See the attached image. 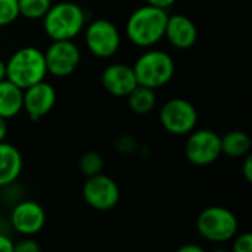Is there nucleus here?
Masks as SVG:
<instances>
[{
	"instance_id": "obj_1",
	"label": "nucleus",
	"mask_w": 252,
	"mask_h": 252,
	"mask_svg": "<svg viewBox=\"0 0 252 252\" xmlns=\"http://www.w3.org/2000/svg\"><path fill=\"white\" fill-rule=\"evenodd\" d=\"M167 19L168 10L143 4L128 15L126 22V37L137 47H154L164 38Z\"/></svg>"
},
{
	"instance_id": "obj_2",
	"label": "nucleus",
	"mask_w": 252,
	"mask_h": 252,
	"mask_svg": "<svg viewBox=\"0 0 252 252\" xmlns=\"http://www.w3.org/2000/svg\"><path fill=\"white\" fill-rule=\"evenodd\" d=\"M41 22L44 34L52 41L74 40L86 27V12L72 0H59L52 3Z\"/></svg>"
},
{
	"instance_id": "obj_3",
	"label": "nucleus",
	"mask_w": 252,
	"mask_h": 252,
	"mask_svg": "<svg viewBox=\"0 0 252 252\" xmlns=\"http://www.w3.org/2000/svg\"><path fill=\"white\" fill-rule=\"evenodd\" d=\"M6 62V78L22 90L46 80L47 68L44 52L34 46H24L15 50Z\"/></svg>"
},
{
	"instance_id": "obj_4",
	"label": "nucleus",
	"mask_w": 252,
	"mask_h": 252,
	"mask_svg": "<svg viewBox=\"0 0 252 252\" xmlns=\"http://www.w3.org/2000/svg\"><path fill=\"white\" fill-rule=\"evenodd\" d=\"M133 71L139 86L158 90L173 80L176 63L168 52L149 47L136 59Z\"/></svg>"
},
{
	"instance_id": "obj_5",
	"label": "nucleus",
	"mask_w": 252,
	"mask_h": 252,
	"mask_svg": "<svg viewBox=\"0 0 252 252\" xmlns=\"http://www.w3.org/2000/svg\"><path fill=\"white\" fill-rule=\"evenodd\" d=\"M239 223L236 216L226 207L211 205L202 210L196 219V230L199 236L213 244L232 241L238 233Z\"/></svg>"
},
{
	"instance_id": "obj_6",
	"label": "nucleus",
	"mask_w": 252,
	"mask_h": 252,
	"mask_svg": "<svg viewBox=\"0 0 252 252\" xmlns=\"http://www.w3.org/2000/svg\"><path fill=\"white\" fill-rule=\"evenodd\" d=\"M83 31L87 50L99 59H109L115 56L121 47V32L109 19H94L84 27Z\"/></svg>"
},
{
	"instance_id": "obj_7",
	"label": "nucleus",
	"mask_w": 252,
	"mask_h": 252,
	"mask_svg": "<svg viewBox=\"0 0 252 252\" xmlns=\"http://www.w3.org/2000/svg\"><path fill=\"white\" fill-rule=\"evenodd\" d=\"M159 123L170 134L188 136L198 126V111L188 99L173 97L161 106Z\"/></svg>"
},
{
	"instance_id": "obj_8",
	"label": "nucleus",
	"mask_w": 252,
	"mask_h": 252,
	"mask_svg": "<svg viewBox=\"0 0 252 252\" xmlns=\"http://www.w3.org/2000/svg\"><path fill=\"white\" fill-rule=\"evenodd\" d=\"M185 155L190 164L198 167L214 164L221 157L220 136L210 128L192 130L185 143Z\"/></svg>"
},
{
	"instance_id": "obj_9",
	"label": "nucleus",
	"mask_w": 252,
	"mask_h": 252,
	"mask_svg": "<svg viewBox=\"0 0 252 252\" xmlns=\"http://www.w3.org/2000/svg\"><path fill=\"white\" fill-rule=\"evenodd\" d=\"M44 61L47 74L55 78H66L80 66L81 52L74 40H56L46 49Z\"/></svg>"
},
{
	"instance_id": "obj_10",
	"label": "nucleus",
	"mask_w": 252,
	"mask_h": 252,
	"mask_svg": "<svg viewBox=\"0 0 252 252\" xmlns=\"http://www.w3.org/2000/svg\"><path fill=\"white\" fill-rule=\"evenodd\" d=\"M81 195L84 202L96 211H109L115 208L121 198L117 182L103 173L87 177Z\"/></svg>"
},
{
	"instance_id": "obj_11",
	"label": "nucleus",
	"mask_w": 252,
	"mask_h": 252,
	"mask_svg": "<svg viewBox=\"0 0 252 252\" xmlns=\"http://www.w3.org/2000/svg\"><path fill=\"white\" fill-rule=\"evenodd\" d=\"M56 90L46 80L38 81L27 89H24L22 97V111L27 117L35 123L44 118L56 105Z\"/></svg>"
},
{
	"instance_id": "obj_12",
	"label": "nucleus",
	"mask_w": 252,
	"mask_h": 252,
	"mask_svg": "<svg viewBox=\"0 0 252 252\" xmlns=\"http://www.w3.org/2000/svg\"><path fill=\"white\" fill-rule=\"evenodd\" d=\"M10 226L22 236L40 233L46 224V211L35 201H19L10 211Z\"/></svg>"
},
{
	"instance_id": "obj_13",
	"label": "nucleus",
	"mask_w": 252,
	"mask_h": 252,
	"mask_svg": "<svg viewBox=\"0 0 252 252\" xmlns=\"http://www.w3.org/2000/svg\"><path fill=\"white\" fill-rule=\"evenodd\" d=\"M164 38H167L174 49L188 50L198 41V27L188 15H168Z\"/></svg>"
},
{
	"instance_id": "obj_14",
	"label": "nucleus",
	"mask_w": 252,
	"mask_h": 252,
	"mask_svg": "<svg viewBox=\"0 0 252 252\" xmlns=\"http://www.w3.org/2000/svg\"><path fill=\"white\" fill-rule=\"evenodd\" d=\"M103 89L115 97H127V94L136 87L137 80L133 66L126 63H111L100 75Z\"/></svg>"
},
{
	"instance_id": "obj_15",
	"label": "nucleus",
	"mask_w": 252,
	"mask_h": 252,
	"mask_svg": "<svg viewBox=\"0 0 252 252\" xmlns=\"http://www.w3.org/2000/svg\"><path fill=\"white\" fill-rule=\"evenodd\" d=\"M24 159L16 146L0 142V188L12 186L21 176Z\"/></svg>"
},
{
	"instance_id": "obj_16",
	"label": "nucleus",
	"mask_w": 252,
	"mask_h": 252,
	"mask_svg": "<svg viewBox=\"0 0 252 252\" xmlns=\"http://www.w3.org/2000/svg\"><path fill=\"white\" fill-rule=\"evenodd\" d=\"M24 90L9 81L7 78L0 81V117L10 120L22 112Z\"/></svg>"
},
{
	"instance_id": "obj_17",
	"label": "nucleus",
	"mask_w": 252,
	"mask_h": 252,
	"mask_svg": "<svg viewBox=\"0 0 252 252\" xmlns=\"http://www.w3.org/2000/svg\"><path fill=\"white\" fill-rule=\"evenodd\" d=\"M127 105L130 111L137 115L151 114L157 106V90L145 86H136L127 94Z\"/></svg>"
},
{
	"instance_id": "obj_18",
	"label": "nucleus",
	"mask_w": 252,
	"mask_h": 252,
	"mask_svg": "<svg viewBox=\"0 0 252 252\" xmlns=\"http://www.w3.org/2000/svg\"><path fill=\"white\" fill-rule=\"evenodd\" d=\"M221 140V154L230 158H244L251 151V139L242 130L227 131L224 136H220Z\"/></svg>"
},
{
	"instance_id": "obj_19",
	"label": "nucleus",
	"mask_w": 252,
	"mask_h": 252,
	"mask_svg": "<svg viewBox=\"0 0 252 252\" xmlns=\"http://www.w3.org/2000/svg\"><path fill=\"white\" fill-rule=\"evenodd\" d=\"M53 0H18L19 16L28 21H41Z\"/></svg>"
},
{
	"instance_id": "obj_20",
	"label": "nucleus",
	"mask_w": 252,
	"mask_h": 252,
	"mask_svg": "<svg viewBox=\"0 0 252 252\" xmlns=\"http://www.w3.org/2000/svg\"><path fill=\"white\" fill-rule=\"evenodd\" d=\"M78 167H80V171L83 176L92 177V176H96L99 173H103L105 161H103L100 154H97L94 151H89V152H84L81 155Z\"/></svg>"
},
{
	"instance_id": "obj_21",
	"label": "nucleus",
	"mask_w": 252,
	"mask_h": 252,
	"mask_svg": "<svg viewBox=\"0 0 252 252\" xmlns=\"http://www.w3.org/2000/svg\"><path fill=\"white\" fill-rule=\"evenodd\" d=\"M19 16L18 0H0V28L12 25Z\"/></svg>"
},
{
	"instance_id": "obj_22",
	"label": "nucleus",
	"mask_w": 252,
	"mask_h": 252,
	"mask_svg": "<svg viewBox=\"0 0 252 252\" xmlns=\"http://www.w3.org/2000/svg\"><path fill=\"white\" fill-rule=\"evenodd\" d=\"M233 251L235 252H251L252 251V235L245 232L233 236Z\"/></svg>"
},
{
	"instance_id": "obj_23",
	"label": "nucleus",
	"mask_w": 252,
	"mask_h": 252,
	"mask_svg": "<svg viewBox=\"0 0 252 252\" xmlns=\"http://www.w3.org/2000/svg\"><path fill=\"white\" fill-rule=\"evenodd\" d=\"M41 250L40 244L32 239V236H24L13 245V251L16 252H38Z\"/></svg>"
},
{
	"instance_id": "obj_24",
	"label": "nucleus",
	"mask_w": 252,
	"mask_h": 252,
	"mask_svg": "<svg viewBox=\"0 0 252 252\" xmlns=\"http://www.w3.org/2000/svg\"><path fill=\"white\" fill-rule=\"evenodd\" d=\"M117 151H120L121 154H131L136 151L137 148V142L131 137V136H123L117 140L115 143Z\"/></svg>"
},
{
	"instance_id": "obj_25",
	"label": "nucleus",
	"mask_w": 252,
	"mask_h": 252,
	"mask_svg": "<svg viewBox=\"0 0 252 252\" xmlns=\"http://www.w3.org/2000/svg\"><path fill=\"white\" fill-rule=\"evenodd\" d=\"M244 158H245V161H244V164H242V174H244V179H245L248 183H251L252 182V157L248 154V155H245Z\"/></svg>"
},
{
	"instance_id": "obj_26",
	"label": "nucleus",
	"mask_w": 252,
	"mask_h": 252,
	"mask_svg": "<svg viewBox=\"0 0 252 252\" xmlns=\"http://www.w3.org/2000/svg\"><path fill=\"white\" fill-rule=\"evenodd\" d=\"M15 242L4 233L0 232V252H13Z\"/></svg>"
},
{
	"instance_id": "obj_27",
	"label": "nucleus",
	"mask_w": 252,
	"mask_h": 252,
	"mask_svg": "<svg viewBox=\"0 0 252 252\" xmlns=\"http://www.w3.org/2000/svg\"><path fill=\"white\" fill-rule=\"evenodd\" d=\"M145 1H146V4H151V6L168 10V9H171L176 4L177 0H145Z\"/></svg>"
},
{
	"instance_id": "obj_28",
	"label": "nucleus",
	"mask_w": 252,
	"mask_h": 252,
	"mask_svg": "<svg viewBox=\"0 0 252 252\" xmlns=\"http://www.w3.org/2000/svg\"><path fill=\"white\" fill-rule=\"evenodd\" d=\"M179 252H204V248L196 244H186L179 248Z\"/></svg>"
},
{
	"instance_id": "obj_29",
	"label": "nucleus",
	"mask_w": 252,
	"mask_h": 252,
	"mask_svg": "<svg viewBox=\"0 0 252 252\" xmlns=\"http://www.w3.org/2000/svg\"><path fill=\"white\" fill-rule=\"evenodd\" d=\"M7 136V120L0 117V142H4Z\"/></svg>"
},
{
	"instance_id": "obj_30",
	"label": "nucleus",
	"mask_w": 252,
	"mask_h": 252,
	"mask_svg": "<svg viewBox=\"0 0 252 252\" xmlns=\"http://www.w3.org/2000/svg\"><path fill=\"white\" fill-rule=\"evenodd\" d=\"M6 78V62L0 58V81Z\"/></svg>"
}]
</instances>
